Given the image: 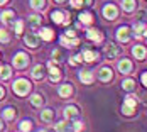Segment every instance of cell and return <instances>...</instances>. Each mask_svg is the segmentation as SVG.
I'll list each match as a JSON object with an SVG mask.
<instances>
[{
  "instance_id": "cell-1",
  "label": "cell",
  "mask_w": 147,
  "mask_h": 132,
  "mask_svg": "<svg viewBox=\"0 0 147 132\" xmlns=\"http://www.w3.org/2000/svg\"><path fill=\"white\" fill-rule=\"evenodd\" d=\"M12 90H14L17 95L24 97V95H27V93H29L30 83H29V81H26V80H17V81H14V85H12Z\"/></svg>"
},
{
  "instance_id": "cell-2",
  "label": "cell",
  "mask_w": 147,
  "mask_h": 132,
  "mask_svg": "<svg viewBox=\"0 0 147 132\" xmlns=\"http://www.w3.org/2000/svg\"><path fill=\"white\" fill-rule=\"evenodd\" d=\"M135 107H137L135 98H132V97H127V98H125V102H123V107H122V112H123L125 115H132Z\"/></svg>"
},
{
  "instance_id": "cell-3",
  "label": "cell",
  "mask_w": 147,
  "mask_h": 132,
  "mask_svg": "<svg viewBox=\"0 0 147 132\" xmlns=\"http://www.w3.org/2000/svg\"><path fill=\"white\" fill-rule=\"evenodd\" d=\"M27 64H29V56L24 54V53H19L14 58V66L17 70H22V68H26Z\"/></svg>"
},
{
  "instance_id": "cell-4",
  "label": "cell",
  "mask_w": 147,
  "mask_h": 132,
  "mask_svg": "<svg viewBox=\"0 0 147 132\" xmlns=\"http://www.w3.org/2000/svg\"><path fill=\"white\" fill-rule=\"evenodd\" d=\"M117 39L120 43H129V39H130V29L127 27V26H122V27H118L117 30Z\"/></svg>"
},
{
  "instance_id": "cell-5",
  "label": "cell",
  "mask_w": 147,
  "mask_h": 132,
  "mask_svg": "<svg viewBox=\"0 0 147 132\" xmlns=\"http://www.w3.org/2000/svg\"><path fill=\"white\" fill-rule=\"evenodd\" d=\"M0 19H2V22L5 26H14V22H15V15L12 10H5L3 14L0 15Z\"/></svg>"
},
{
  "instance_id": "cell-6",
  "label": "cell",
  "mask_w": 147,
  "mask_h": 132,
  "mask_svg": "<svg viewBox=\"0 0 147 132\" xmlns=\"http://www.w3.org/2000/svg\"><path fill=\"white\" fill-rule=\"evenodd\" d=\"M103 15H105L107 19H110V20L117 19V9H115V5H105V9H103Z\"/></svg>"
},
{
  "instance_id": "cell-7",
  "label": "cell",
  "mask_w": 147,
  "mask_h": 132,
  "mask_svg": "<svg viewBox=\"0 0 147 132\" xmlns=\"http://www.w3.org/2000/svg\"><path fill=\"white\" fill-rule=\"evenodd\" d=\"M118 70H120V73L129 74L132 71V63H130L129 59H122V61L118 63Z\"/></svg>"
},
{
  "instance_id": "cell-8",
  "label": "cell",
  "mask_w": 147,
  "mask_h": 132,
  "mask_svg": "<svg viewBox=\"0 0 147 132\" xmlns=\"http://www.w3.org/2000/svg\"><path fill=\"white\" fill-rule=\"evenodd\" d=\"M98 78H100L102 81H110V80H112V70L107 68V66H103L102 70L98 71Z\"/></svg>"
},
{
  "instance_id": "cell-9",
  "label": "cell",
  "mask_w": 147,
  "mask_h": 132,
  "mask_svg": "<svg viewBox=\"0 0 147 132\" xmlns=\"http://www.w3.org/2000/svg\"><path fill=\"white\" fill-rule=\"evenodd\" d=\"M86 36H88V39H91L93 43H102L103 41L102 32H98V30H95V29H90L88 32H86Z\"/></svg>"
},
{
  "instance_id": "cell-10",
  "label": "cell",
  "mask_w": 147,
  "mask_h": 132,
  "mask_svg": "<svg viewBox=\"0 0 147 132\" xmlns=\"http://www.w3.org/2000/svg\"><path fill=\"white\" fill-rule=\"evenodd\" d=\"M105 51H107V54H108V58H115L118 53H120V47H118L117 44L110 43L107 47H105Z\"/></svg>"
},
{
  "instance_id": "cell-11",
  "label": "cell",
  "mask_w": 147,
  "mask_h": 132,
  "mask_svg": "<svg viewBox=\"0 0 147 132\" xmlns=\"http://www.w3.org/2000/svg\"><path fill=\"white\" fill-rule=\"evenodd\" d=\"M80 80H81L83 83H86V85H88V83L93 81V73H91L90 70H83V71L80 73Z\"/></svg>"
},
{
  "instance_id": "cell-12",
  "label": "cell",
  "mask_w": 147,
  "mask_h": 132,
  "mask_svg": "<svg viewBox=\"0 0 147 132\" xmlns=\"http://www.w3.org/2000/svg\"><path fill=\"white\" fill-rule=\"evenodd\" d=\"M135 36L137 37H144V36H147V26L146 24H135Z\"/></svg>"
},
{
  "instance_id": "cell-13",
  "label": "cell",
  "mask_w": 147,
  "mask_h": 132,
  "mask_svg": "<svg viewBox=\"0 0 147 132\" xmlns=\"http://www.w3.org/2000/svg\"><path fill=\"white\" fill-rule=\"evenodd\" d=\"M26 44L30 46V47H36V46L39 44V37H37L36 34H27V36H26Z\"/></svg>"
},
{
  "instance_id": "cell-14",
  "label": "cell",
  "mask_w": 147,
  "mask_h": 132,
  "mask_svg": "<svg viewBox=\"0 0 147 132\" xmlns=\"http://www.w3.org/2000/svg\"><path fill=\"white\" fill-rule=\"evenodd\" d=\"M49 68H51V81H58L61 78V71L54 66V63H49Z\"/></svg>"
},
{
  "instance_id": "cell-15",
  "label": "cell",
  "mask_w": 147,
  "mask_h": 132,
  "mask_svg": "<svg viewBox=\"0 0 147 132\" xmlns=\"http://www.w3.org/2000/svg\"><path fill=\"white\" fill-rule=\"evenodd\" d=\"M71 93H73V88H71V85H61V87H59V95H61L63 98L69 97Z\"/></svg>"
},
{
  "instance_id": "cell-16",
  "label": "cell",
  "mask_w": 147,
  "mask_h": 132,
  "mask_svg": "<svg viewBox=\"0 0 147 132\" xmlns=\"http://www.w3.org/2000/svg\"><path fill=\"white\" fill-rule=\"evenodd\" d=\"M39 37H42L44 41H51L54 37V34H53V30L49 29V27H44V29H41V32H39Z\"/></svg>"
},
{
  "instance_id": "cell-17",
  "label": "cell",
  "mask_w": 147,
  "mask_h": 132,
  "mask_svg": "<svg viewBox=\"0 0 147 132\" xmlns=\"http://www.w3.org/2000/svg\"><path fill=\"white\" fill-rule=\"evenodd\" d=\"M61 43H63V46H68V47H74V46H78V44H80V41H78L76 37H73V39H68L66 36H63V37H61Z\"/></svg>"
},
{
  "instance_id": "cell-18",
  "label": "cell",
  "mask_w": 147,
  "mask_h": 132,
  "mask_svg": "<svg viewBox=\"0 0 147 132\" xmlns=\"http://www.w3.org/2000/svg\"><path fill=\"white\" fill-rule=\"evenodd\" d=\"M78 108L76 107H66L64 108V115H66V118H74V117H78Z\"/></svg>"
},
{
  "instance_id": "cell-19",
  "label": "cell",
  "mask_w": 147,
  "mask_h": 132,
  "mask_svg": "<svg viewBox=\"0 0 147 132\" xmlns=\"http://www.w3.org/2000/svg\"><path fill=\"white\" fill-rule=\"evenodd\" d=\"M122 9L125 12H132L135 9V0H122Z\"/></svg>"
},
{
  "instance_id": "cell-20",
  "label": "cell",
  "mask_w": 147,
  "mask_h": 132,
  "mask_svg": "<svg viewBox=\"0 0 147 132\" xmlns=\"http://www.w3.org/2000/svg\"><path fill=\"white\" fill-rule=\"evenodd\" d=\"M132 53H134V56H135V58L142 59L144 56H146V47H142V46H135V47L132 49Z\"/></svg>"
},
{
  "instance_id": "cell-21",
  "label": "cell",
  "mask_w": 147,
  "mask_h": 132,
  "mask_svg": "<svg viewBox=\"0 0 147 132\" xmlns=\"http://www.w3.org/2000/svg\"><path fill=\"white\" fill-rule=\"evenodd\" d=\"M32 76H34V78H37V80H39V78H42V76H44V68H42L41 64H37V66L32 70Z\"/></svg>"
},
{
  "instance_id": "cell-22",
  "label": "cell",
  "mask_w": 147,
  "mask_h": 132,
  "mask_svg": "<svg viewBox=\"0 0 147 132\" xmlns=\"http://www.w3.org/2000/svg\"><path fill=\"white\" fill-rule=\"evenodd\" d=\"M95 58H96V54H95L93 51H90V49H85V51H83V59H85V61L91 63V61H95Z\"/></svg>"
},
{
  "instance_id": "cell-23",
  "label": "cell",
  "mask_w": 147,
  "mask_h": 132,
  "mask_svg": "<svg viewBox=\"0 0 147 132\" xmlns=\"http://www.w3.org/2000/svg\"><path fill=\"white\" fill-rule=\"evenodd\" d=\"M30 5H32V9H36V10H41V9L46 7V0H30Z\"/></svg>"
},
{
  "instance_id": "cell-24",
  "label": "cell",
  "mask_w": 147,
  "mask_h": 132,
  "mask_svg": "<svg viewBox=\"0 0 147 132\" xmlns=\"http://www.w3.org/2000/svg\"><path fill=\"white\" fill-rule=\"evenodd\" d=\"M51 19H53V20H54V22H64V14H63V12H53V14H51Z\"/></svg>"
},
{
  "instance_id": "cell-25",
  "label": "cell",
  "mask_w": 147,
  "mask_h": 132,
  "mask_svg": "<svg viewBox=\"0 0 147 132\" xmlns=\"http://www.w3.org/2000/svg\"><path fill=\"white\" fill-rule=\"evenodd\" d=\"M56 129H58V131H71L73 125H71L69 122H59L58 125H56Z\"/></svg>"
},
{
  "instance_id": "cell-26",
  "label": "cell",
  "mask_w": 147,
  "mask_h": 132,
  "mask_svg": "<svg viewBox=\"0 0 147 132\" xmlns=\"http://www.w3.org/2000/svg\"><path fill=\"white\" fill-rule=\"evenodd\" d=\"M80 20H81L83 24H90V22L93 20V17H91V14H90V12H83V14L80 15Z\"/></svg>"
},
{
  "instance_id": "cell-27",
  "label": "cell",
  "mask_w": 147,
  "mask_h": 132,
  "mask_svg": "<svg viewBox=\"0 0 147 132\" xmlns=\"http://www.w3.org/2000/svg\"><path fill=\"white\" fill-rule=\"evenodd\" d=\"M10 76V68L9 66H0V78H9Z\"/></svg>"
},
{
  "instance_id": "cell-28",
  "label": "cell",
  "mask_w": 147,
  "mask_h": 132,
  "mask_svg": "<svg viewBox=\"0 0 147 132\" xmlns=\"http://www.w3.org/2000/svg\"><path fill=\"white\" fill-rule=\"evenodd\" d=\"M30 102H32V105H36V107H39V105H42V97H41V95H32V98H30Z\"/></svg>"
},
{
  "instance_id": "cell-29",
  "label": "cell",
  "mask_w": 147,
  "mask_h": 132,
  "mask_svg": "<svg viewBox=\"0 0 147 132\" xmlns=\"http://www.w3.org/2000/svg\"><path fill=\"white\" fill-rule=\"evenodd\" d=\"M41 118H42L44 122H49V120L53 118V110H44V112L41 114Z\"/></svg>"
},
{
  "instance_id": "cell-30",
  "label": "cell",
  "mask_w": 147,
  "mask_h": 132,
  "mask_svg": "<svg viewBox=\"0 0 147 132\" xmlns=\"http://www.w3.org/2000/svg\"><path fill=\"white\" fill-rule=\"evenodd\" d=\"M3 117L7 118V120L14 118V117H15V110H14V108H5V112H3Z\"/></svg>"
},
{
  "instance_id": "cell-31",
  "label": "cell",
  "mask_w": 147,
  "mask_h": 132,
  "mask_svg": "<svg viewBox=\"0 0 147 132\" xmlns=\"http://www.w3.org/2000/svg\"><path fill=\"white\" fill-rule=\"evenodd\" d=\"M29 22H30V26H34V27H36V26L41 22V17H39V15H30V17H29Z\"/></svg>"
},
{
  "instance_id": "cell-32",
  "label": "cell",
  "mask_w": 147,
  "mask_h": 132,
  "mask_svg": "<svg viewBox=\"0 0 147 132\" xmlns=\"http://www.w3.org/2000/svg\"><path fill=\"white\" fill-rule=\"evenodd\" d=\"M122 87H123V90H134V87H135V85H134L132 80H125V81L122 83Z\"/></svg>"
},
{
  "instance_id": "cell-33",
  "label": "cell",
  "mask_w": 147,
  "mask_h": 132,
  "mask_svg": "<svg viewBox=\"0 0 147 132\" xmlns=\"http://www.w3.org/2000/svg\"><path fill=\"white\" fill-rule=\"evenodd\" d=\"M9 41V34H7V30L0 29V43H7Z\"/></svg>"
},
{
  "instance_id": "cell-34",
  "label": "cell",
  "mask_w": 147,
  "mask_h": 132,
  "mask_svg": "<svg viewBox=\"0 0 147 132\" xmlns=\"http://www.w3.org/2000/svg\"><path fill=\"white\" fill-rule=\"evenodd\" d=\"M30 124H32V122H30V120H24V122H22V124H20V131H29L30 127H32V125H30Z\"/></svg>"
},
{
  "instance_id": "cell-35",
  "label": "cell",
  "mask_w": 147,
  "mask_h": 132,
  "mask_svg": "<svg viewBox=\"0 0 147 132\" xmlns=\"http://www.w3.org/2000/svg\"><path fill=\"white\" fill-rule=\"evenodd\" d=\"M22 26H24V22H22V20H15V22H14L15 32H22Z\"/></svg>"
},
{
  "instance_id": "cell-36",
  "label": "cell",
  "mask_w": 147,
  "mask_h": 132,
  "mask_svg": "<svg viewBox=\"0 0 147 132\" xmlns=\"http://www.w3.org/2000/svg\"><path fill=\"white\" fill-rule=\"evenodd\" d=\"M73 129H74V131H80V129H83V124H81V122H74V124H73Z\"/></svg>"
},
{
  "instance_id": "cell-37",
  "label": "cell",
  "mask_w": 147,
  "mask_h": 132,
  "mask_svg": "<svg viewBox=\"0 0 147 132\" xmlns=\"http://www.w3.org/2000/svg\"><path fill=\"white\" fill-rule=\"evenodd\" d=\"M71 5H73V7H76V9H78V7H81L83 3H81V0H71Z\"/></svg>"
},
{
  "instance_id": "cell-38",
  "label": "cell",
  "mask_w": 147,
  "mask_h": 132,
  "mask_svg": "<svg viewBox=\"0 0 147 132\" xmlns=\"http://www.w3.org/2000/svg\"><path fill=\"white\" fill-rule=\"evenodd\" d=\"M142 83H144V85L147 87V73H144V74H142Z\"/></svg>"
},
{
  "instance_id": "cell-39",
  "label": "cell",
  "mask_w": 147,
  "mask_h": 132,
  "mask_svg": "<svg viewBox=\"0 0 147 132\" xmlns=\"http://www.w3.org/2000/svg\"><path fill=\"white\" fill-rule=\"evenodd\" d=\"M66 36H69V37H74V30H66Z\"/></svg>"
},
{
  "instance_id": "cell-40",
  "label": "cell",
  "mask_w": 147,
  "mask_h": 132,
  "mask_svg": "<svg viewBox=\"0 0 147 132\" xmlns=\"http://www.w3.org/2000/svg\"><path fill=\"white\" fill-rule=\"evenodd\" d=\"M81 3H85V5H91V0H81Z\"/></svg>"
},
{
  "instance_id": "cell-41",
  "label": "cell",
  "mask_w": 147,
  "mask_h": 132,
  "mask_svg": "<svg viewBox=\"0 0 147 132\" xmlns=\"http://www.w3.org/2000/svg\"><path fill=\"white\" fill-rule=\"evenodd\" d=\"M3 93H5V91H3V88L0 87V98H3Z\"/></svg>"
},
{
  "instance_id": "cell-42",
  "label": "cell",
  "mask_w": 147,
  "mask_h": 132,
  "mask_svg": "<svg viewBox=\"0 0 147 132\" xmlns=\"http://www.w3.org/2000/svg\"><path fill=\"white\" fill-rule=\"evenodd\" d=\"M56 2H58V3H66L68 0H56Z\"/></svg>"
},
{
  "instance_id": "cell-43",
  "label": "cell",
  "mask_w": 147,
  "mask_h": 132,
  "mask_svg": "<svg viewBox=\"0 0 147 132\" xmlns=\"http://www.w3.org/2000/svg\"><path fill=\"white\" fill-rule=\"evenodd\" d=\"M5 2H7V0H0V5H2V3H5Z\"/></svg>"
},
{
  "instance_id": "cell-44",
  "label": "cell",
  "mask_w": 147,
  "mask_h": 132,
  "mask_svg": "<svg viewBox=\"0 0 147 132\" xmlns=\"http://www.w3.org/2000/svg\"><path fill=\"white\" fill-rule=\"evenodd\" d=\"M0 129H2V120H0Z\"/></svg>"
}]
</instances>
